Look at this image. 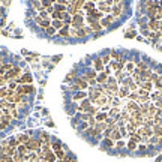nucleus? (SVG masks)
I'll return each mask as SVG.
<instances>
[{
    "mask_svg": "<svg viewBox=\"0 0 162 162\" xmlns=\"http://www.w3.org/2000/svg\"><path fill=\"white\" fill-rule=\"evenodd\" d=\"M60 59H62V56H57V57H54V62H59Z\"/></svg>",
    "mask_w": 162,
    "mask_h": 162,
    "instance_id": "nucleus-35",
    "label": "nucleus"
},
{
    "mask_svg": "<svg viewBox=\"0 0 162 162\" xmlns=\"http://www.w3.org/2000/svg\"><path fill=\"white\" fill-rule=\"evenodd\" d=\"M50 2H51V3H53V2H59V0H50Z\"/></svg>",
    "mask_w": 162,
    "mask_h": 162,
    "instance_id": "nucleus-37",
    "label": "nucleus"
},
{
    "mask_svg": "<svg viewBox=\"0 0 162 162\" xmlns=\"http://www.w3.org/2000/svg\"><path fill=\"white\" fill-rule=\"evenodd\" d=\"M125 36H126V38H134V36H135V32H131V33H126V35H125Z\"/></svg>",
    "mask_w": 162,
    "mask_h": 162,
    "instance_id": "nucleus-33",
    "label": "nucleus"
},
{
    "mask_svg": "<svg viewBox=\"0 0 162 162\" xmlns=\"http://www.w3.org/2000/svg\"><path fill=\"white\" fill-rule=\"evenodd\" d=\"M59 36L60 38H69V26H65L63 29L59 30Z\"/></svg>",
    "mask_w": 162,
    "mask_h": 162,
    "instance_id": "nucleus-9",
    "label": "nucleus"
},
{
    "mask_svg": "<svg viewBox=\"0 0 162 162\" xmlns=\"http://www.w3.org/2000/svg\"><path fill=\"white\" fill-rule=\"evenodd\" d=\"M155 134L156 135H162V126H155Z\"/></svg>",
    "mask_w": 162,
    "mask_h": 162,
    "instance_id": "nucleus-28",
    "label": "nucleus"
},
{
    "mask_svg": "<svg viewBox=\"0 0 162 162\" xmlns=\"http://www.w3.org/2000/svg\"><path fill=\"white\" fill-rule=\"evenodd\" d=\"M95 69H96V71H99V72L104 69V63H102V59H101V57L95 59Z\"/></svg>",
    "mask_w": 162,
    "mask_h": 162,
    "instance_id": "nucleus-11",
    "label": "nucleus"
},
{
    "mask_svg": "<svg viewBox=\"0 0 162 162\" xmlns=\"http://www.w3.org/2000/svg\"><path fill=\"white\" fill-rule=\"evenodd\" d=\"M56 32H57V30H56L53 26H50V27H47V29H45V35H47V36H54Z\"/></svg>",
    "mask_w": 162,
    "mask_h": 162,
    "instance_id": "nucleus-14",
    "label": "nucleus"
},
{
    "mask_svg": "<svg viewBox=\"0 0 162 162\" xmlns=\"http://www.w3.org/2000/svg\"><path fill=\"white\" fill-rule=\"evenodd\" d=\"M111 56H113L114 59H117V60H120V59H122V57H120V54H119L117 51H114V50H111Z\"/></svg>",
    "mask_w": 162,
    "mask_h": 162,
    "instance_id": "nucleus-25",
    "label": "nucleus"
},
{
    "mask_svg": "<svg viewBox=\"0 0 162 162\" xmlns=\"http://www.w3.org/2000/svg\"><path fill=\"white\" fill-rule=\"evenodd\" d=\"M71 26H72V29H80V27H84V18H83V14H81V12H78L77 15H74V17H72Z\"/></svg>",
    "mask_w": 162,
    "mask_h": 162,
    "instance_id": "nucleus-1",
    "label": "nucleus"
},
{
    "mask_svg": "<svg viewBox=\"0 0 162 162\" xmlns=\"http://www.w3.org/2000/svg\"><path fill=\"white\" fill-rule=\"evenodd\" d=\"M126 71H128V72H132V71H134V63H132V62H129V63L126 65Z\"/></svg>",
    "mask_w": 162,
    "mask_h": 162,
    "instance_id": "nucleus-30",
    "label": "nucleus"
},
{
    "mask_svg": "<svg viewBox=\"0 0 162 162\" xmlns=\"http://www.w3.org/2000/svg\"><path fill=\"white\" fill-rule=\"evenodd\" d=\"M8 93H9V89H6V87H0V98H6L8 96Z\"/></svg>",
    "mask_w": 162,
    "mask_h": 162,
    "instance_id": "nucleus-18",
    "label": "nucleus"
},
{
    "mask_svg": "<svg viewBox=\"0 0 162 162\" xmlns=\"http://www.w3.org/2000/svg\"><path fill=\"white\" fill-rule=\"evenodd\" d=\"M33 9L42 11V9H44V8H42V2H39V0H33Z\"/></svg>",
    "mask_w": 162,
    "mask_h": 162,
    "instance_id": "nucleus-16",
    "label": "nucleus"
},
{
    "mask_svg": "<svg viewBox=\"0 0 162 162\" xmlns=\"http://www.w3.org/2000/svg\"><path fill=\"white\" fill-rule=\"evenodd\" d=\"M87 128H89V123L83 122V123H80V128H78V129H80V131H86Z\"/></svg>",
    "mask_w": 162,
    "mask_h": 162,
    "instance_id": "nucleus-23",
    "label": "nucleus"
},
{
    "mask_svg": "<svg viewBox=\"0 0 162 162\" xmlns=\"http://www.w3.org/2000/svg\"><path fill=\"white\" fill-rule=\"evenodd\" d=\"M11 114H12V117H18V113H17V110H15V108L11 111Z\"/></svg>",
    "mask_w": 162,
    "mask_h": 162,
    "instance_id": "nucleus-32",
    "label": "nucleus"
},
{
    "mask_svg": "<svg viewBox=\"0 0 162 162\" xmlns=\"http://www.w3.org/2000/svg\"><path fill=\"white\" fill-rule=\"evenodd\" d=\"M104 144H105V146H108V147H111V146H113L111 138H105V140H104Z\"/></svg>",
    "mask_w": 162,
    "mask_h": 162,
    "instance_id": "nucleus-27",
    "label": "nucleus"
},
{
    "mask_svg": "<svg viewBox=\"0 0 162 162\" xmlns=\"http://www.w3.org/2000/svg\"><path fill=\"white\" fill-rule=\"evenodd\" d=\"M54 9L59 11V12H66V11H68V6H66V5H62V3H57V5L54 6Z\"/></svg>",
    "mask_w": 162,
    "mask_h": 162,
    "instance_id": "nucleus-13",
    "label": "nucleus"
},
{
    "mask_svg": "<svg viewBox=\"0 0 162 162\" xmlns=\"http://www.w3.org/2000/svg\"><path fill=\"white\" fill-rule=\"evenodd\" d=\"M117 146H119V147H123V146H125V143H123V141H119V143H117Z\"/></svg>",
    "mask_w": 162,
    "mask_h": 162,
    "instance_id": "nucleus-34",
    "label": "nucleus"
},
{
    "mask_svg": "<svg viewBox=\"0 0 162 162\" xmlns=\"http://www.w3.org/2000/svg\"><path fill=\"white\" fill-rule=\"evenodd\" d=\"M95 119H96L98 123H99V122H105V120L108 119V114H107V113H98Z\"/></svg>",
    "mask_w": 162,
    "mask_h": 162,
    "instance_id": "nucleus-10",
    "label": "nucleus"
},
{
    "mask_svg": "<svg viewBox=\"0 0 162 162\" xmlns=\"http://www.w3.org/2000/svg\"><path fill=\"white\" fill-rule=\"evenodd\" d=\"M53 5H51V2L50 0H42V8L44 9H48V8H51Z\"/></svg>",
    "mask_w": 162,
    "mask_h": 162,
    "instance_id": "nucleus-21",
    "label": "nucleus"
},
{
    "mask_svg": "<svg viewBox=\"0 0 162 162\" xmlns=\"http://www.w3.org/2000/svg\"><path fill=\"white\" fill-rule=\"evenodd\" d=\"M17 140H18V143H20V144H27V143L30 141L29 135H26V134H23V135H18V137H17Z\"/></svg>",
    "mask_w": 162,
    "mask_h": 162,
    "instance_id": "nucleus-7",
    "label": "nucleus"
},
{
    "mask_svg": "<svg viewBox=\"0 0 162 162\" xmlns=\"http://www.w3.org/2000/svg\"><path fill=\"white\" fill-rule=\"evenodd\" d=\"M87 98V93L86 92H78V93H75L74 95V99L77 101V99H86Z\"/></svg>",
    "mask_w": 162,
    "mask_h": 162,
    "instance_id": "nucleus-15",
    "label": "nucleus"
},
{
    "mask_svg": "<svg viewBox=\"0 0 162 162\" xmlns=\"http://www.w3.org/2000/svg\"><path fill=\"white\" fill-rule=\"evenodd\" d=\"M39 17H42V18H44V20H47V17H48V12H47V11H45V9H42V11H41V12H39Z\"/></svg>",
    "mask_w": 162,
    "mask_h": 162,
    "instance_id": "nucleus-24",
    "label": "nucleus"
},
{
    "mask_svg": "<svg viewBox=\"0 0 162 162\" xmlns=\"http://www.w3.org/2000/svg\"><path fill=\"white\" fill-rule=\"evenodd\" d=\"M96 81L99 83V84H107V81H108V75H107V72H101V74L96 77Z\"/></svg>",
    "mask_w": 162,
    "mask_h": 162,
    "instance_id": "nucleus-3",
    "label": "nucleus"
},
{
    "mask_svg": "<svg viewBox=\"0 0 162 162\" xmlns=\"http://www.w3.org/2000/svg\"><path fill=\"white\" fill-rule=\"evenodd\" d=\"M8 125H9L8 122H3V120H2V122H0V131H5L8 128Z\"/></svg>",
    "mask_w": 162,
    "mask_h": 162,
    "instance_id": "nucleus-26",
    "label": "nucleus"
},
{
    "mask_svg": "<svg viewBox=\"0 0 162 162\" xmlns=\"http://www.w3.org/2000/svg\"><path fill=\"white\" fill-rule=\"evenodd\" d=\"M126 95H128V89H126V87H123V89H120V92H119V96H126Z\"/></svg>",
    "mask_w": 162,
    "mask_h": 162,
    "instance_id": "nucleus-22",
    "label": "nucleus"
},
{
    "mask_svg": "<svg viewBox=\"0 0 162 162\" xmlns=\"http://www.w3.org/2000/svg\"><path fill=\"white\" fill-rule=\"evenodd\" d=\"M84 9H86L87 12H89V11H93V9H95V3H93V2H87V3L84 5Z\"/></svg>",
    "mask_w": 162,
    "mask_h": 162,
    "instance_id": "nucleus-17",
    "label": "nucleus"
},
{
    "mask_svg": "<svg viewBox=\"0 0 162 162\" xmlns=\"http://www.w3.org/2000/svg\"><path fill=\"white\" fill-rule=\"evenodd\" d=\"M9 146H11V147H18L20 143H18L17 138H11V140H9Z\"/></svg>",
    "mask_w": 162,
    "mask_h": 162,
    "instance_id": "nucleus-19",
    "label": "nucleus"
},
{
    "mask_svg": "<svg viewBox=\"0 0 162 162\" xmlns=\"http://www.w3.org/2000/svg\"><path fill=\"white\" fill-rule=\"evenodd\" d=\"M161 161H162V156H159V158L156 159V162H161Z\"/></svg>",
    "mask_w": 162,
    "mask_h": 162,
    "instance_id": "nucleus-36",
    "label": "nucleus"
},
{
    "mask_svg": "<svg viewBox=\"0 0 162 162\" xmlns=\"http://www.w3.org/2000/svg\"><path fill=\"white\" fill-rule=\"evenodd\" d=\"M57 158H56V153L54 152H48L45 153V162H56Z\"/></svg>",
    "mask_w": 162,
    "mask_h": 162,
    "instance_id": "nucleus-6",
    "label": "nucleus"
},
{
    "mask_svg": "<svg viewBox=\"0 0 162 162\" xmlns=\"http://www.w3.org/2000/svg\"><path fill=\"white\" fill-rule=\"evenodd\" d=\"M128 149H131V150L135 149V141H134V140H131L129 143H128Z\"/></svg>",
    "mask_w": 162,
    "mask_h": 162,
    "instance_id": "nucleus-29",
    "label": "nucleus"
},
{
    "mask_svg": "<svg viewBox=\"0 0 162 162\" xmlns=\"http://www.w3.org/2000/svg\"><path fill=\"white\" fill-rule=\"evenodd\" d=\"M101 59H102V63H108L110 62V56H102Z\"/></svg>",
    "mask_w": 162,
    "mask_h": 162,
    "instance_id": "nucleus-31",
    "label": "nucleus"
},
{
    "mask_svg": "<svg viewBox=\"0 0 162 162\" xmlns=\"http://www.w3.org/2000/svg\"><path fill=\"white\" fill-rule=\"evenodd\" d=\"M17 152L20 153V155H27V147H26V144H20L18 147H17Z\"/></svg>",
    "mask_w": 162,
    "mask_h": 162,
    "instance_id": "nucleus-12",
    "label": "nucleus"
},
{
    "mask_svg": "<svg viewBox=\"0 0 162 162\" xmlns=\"http://www.w3.org/2000/svg\"><path fill=\"white\" fill-rule=\"evenodd\" d=\"M113 20H114V18H113V17L110 15V17H107V18L101 20V26H102V27H108V26H110V24L113 23Z\"/></svg>",
    "mask_w": 162,
    "mask_h": 162,
    "instance_id": "nucleus-8",
    "label": "nucleus"
},
{
    "mask_svg": "<svg viewBox=\"0 0 162 162\" xmlns=\"http://www.w3.org/2000/svg\"><path fill=\"white\" fill-rule=\"evenodd\" d=\"M32 75H29V74H26L24 77H21V78H15V81H17V84H30L32 83Z\"/></svg>",
    "mask_w": 162,
    "mask_h": 162,
    "instance_id": "nucleus-2",
    "label": "nucleus"
},
{
    "mask_svg": "<svg viewBox=\"0 0 162 162\" xmlns=\"http://www.w3.org/2000/svg\"><path fill=\"white\" fill-rule=\"evenodd\" d=\"M69 38H78V29H71L69 30Z\"/></svg>",
    "mask_w": 162,
    "mask_h": 162,
    "instance_id": "nucleus-20",
    "label": "nucleus"
},
{
    "mask_svg": "<svg viewBox=\"0 0 162 162\" xmlns=\"http://www.w3.org/2000/svg\"><path fill=\"white\" fill-rule=\"evenodd\" d=\"M57 162H65V161H57Z\"/></svg>",
    "mask_w": 162,
    "mask_h": 162,
    "instance_id": "nucleus-38",
    "label": "nucleus"
},
{
    "mask_svg": "<svg viewBox=\"0 0 162 162\" xmlns=\"http://www.w3.org/2000/svg\"><path fill=\"white\" fill-rule=\"evenodd\" d=\"M51 26H53L56 30H60V29H63V27H65L66 24L62 21V20H53V21H51Z\"/></svg>",
    "mask_w": 162,
    "mask_h": 162,
    "instance_id": "nucleus-4",
    "label": "nucleus"
},
{
    "mask_svg": "<svg viewBox=\"0 0 162 162\" xmlns=\"http://www.w3.org/2000/svg\"><path fill=\"white\" fill-rule=\"evenodd\" d=\"M51 149H53V152H57V150H62V149H63V144H62V141H59V140H56V141H53V143H51Z\"/></svg>",
    "mask_w": 162,
    "mask_h": 162,
    "instance_id": "nucleus-5",
    "label": "nucleus"
}]
</instances>
